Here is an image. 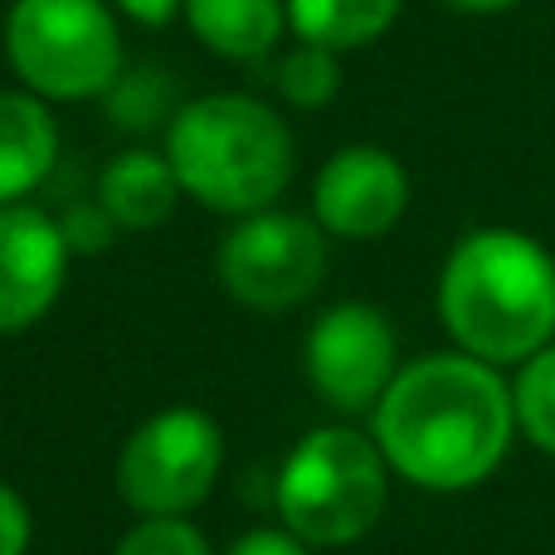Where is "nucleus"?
<instances>
[{"label": "nucleus", "mask_w": 555, "mask_h": 555, "mask_svg": "<svg viewBox=\"0 0 555 555\" xmlns=\"http://www.w3.org/2000/svg\"><path fill=\"white\" fill-rule=\"evenodd\" d=\"M68 240L35 205H0V336L29 332L59 302L68 278Z\"/></svg>", "instance_id": "9d476101"}, {"label": "nucleus", "mask_w": 555, "mask_h": 555, "mask_svg": "<svg viewBox=\"0 0 555 555\" xmlns=\"http://www.w3.org/2000/svg\"><path fill=\"white\" fill-rule=\"evenodd\" d=\"M224 293L259 312H287L307 302L326 278V230L293 210L240 215L215 254Z\"/></svg>", "instance_id": "0eeeda50"}, {"label": "nucleus", "mask_w": 555, "mask_h": 555, "mask_svg": "<svg viewBox=\"0 0 555 555\" xmlns=\"http://www.w3.org/2000/svg\"><path fill=\"white\" fill-rule=\"evenodd\" d=\"M59 162V127L44 98L0 93V205H20L49 181Z\"/></svg>", "instance_id": "f8f14e48"}, {"label": "nucleus", "mask_w": 555, "mask_h": 555, "mask_svg": "<svg viewBox=\"0 0 555 555\" xmlns=\"http://www.w3.org/2000/svg\"><path fill=\"white\" fill-rule=\"evenodd\" d=\"M166 156L191 201L220 215L269 210L293 181V132L269 103L244 93H210L176 107Z\"/></svg>", "instance_id": "7ed1b4c3"}, {"label": "nucleus", "mask_w": 555, "mask_h": 555, "mask_svg": "<svg viewBox=\"0 0 555 555\" xmlns=\"http://www.w3.org/2000/svg\"><path fill=\"white\" fill-rule=\"evenodd\" d=\"M5 54L35 98H103L122 74V35L107 0H15L5 15Z\"/></svg>", "instance_id": "39448f33"}, {"label": "nucleus", "mask_w": 555, "mask_h": 555, "mask_svg": "<svg viewBox=\"0 0 555 555\" xmlns=\"http://www.w3.org/2000/svg\"><path fill=\"white\" fill-rule=\"evenodd\" d=\"M410 210V176L380 146H341L312 181V220L341 240H380Z\"/></svg>", "instance_id": "1a4fd4ad"}, {"label": "nucleus", "mask_w": 555, "mask_h": 555, "mask_svg": "<svg viewBox=\"0 0 555 555\" xmlns=\"http://www.w3.org/2000/svg\"><path fill=\"white\" fill-rule=\"evenodd\" d=\"M302 371L317 400H326L336 414L375 410L400 371L390 317L371 302L326 307L302 341Z\"/></svg>", "instance_id": "6e6552de"}, {"label": "nucleus", "mask_w": 555, "mask_h": 555, "mask_svg": "<svg viewBox=\"0 0 555 555\" xmlns=\"http://www.w3.org/2000/svg\"><path fill=\"white\" fill-rule=\"evenodd\" d=\"M283 527L307 546H351L390 502V463L380 443L346 424H322L302 434L273 482Z\"/></svg>", "instance_id": "20e7f679"}, {"label": "nucleus", "mask_w": 555, "mask_h": 555, "mask_svg": "<svg viewBox=\"0 0 555 555\" xmlns=\"http://www.w3.org/2000/svg\"><path fill=\"white\" fill-rule=\"evenodd\" d=\"M107 117L127 132H146L166 113H176V83L166 68H122L107 88Z\"/></svg>", "instance_id": "dca6fc26"}, {"label": "nucleus", "mask_w": 555, "mask_h": 555, "mask_svg": "<svg viewBox=\"0 0 555 555\" xmlns=\"http://www.w3.org/2000/svg\"><path fill=\"white\" fill-rule=\"evenodd\" d=\"M185 20L195 39L220 59L259 64L283 39L287 0H185Z\"/></svg>", "instance_id": "ddd939ff"}, {"label": "nucleus", "mask_w": 555, "mask_h": 555, "mask_svg": "<svg viewBox=\"0 0 555 555\" xmlns=\"http://www.w3.org/2000/svg\"><path fill=\"white\" fill-rule=\"evenodd\" d=\"M512 410H517V429L555 459V341L521 361L517 385H512Z\"/></svg>", "instance_id": "2eb2a0df"}, {"label": "nucleus", "mask_w": 555, "mask_h": 555, "mask_svg": "<svg viewBox=\"0 0 555 555\" xmlns=\"http://www.w3.org/2000/svg\"><path fill=\"white\" fill-rule=\"evenodd\" d=\"M224 429L195 404H171L132 429L117 453V488L137 517H185L215 492Z\"/></svg>", "instance_id": "423d86ee"}, {"label": "nucleus", "mask_w": 555, "mask_h": 555, "mask_svg": "<svg viewBox=\"0 0 555 555\" xmlns=\"http://www.w3.org/2000/svg\"><path fill=\"white\" fill-rule=\"evenodd\" d=\"M517 410L498 365L439 351L400 365L371 410V439L390 473L424 492H468L507 459Z\"/></svg>", "instance_id": "f257e3e1"}, {"label": "nucleus", "mask_w": 555, "mask_h": 555, "mask_svg": "<svg viewBox=\"0 0 555 555\" xmlns=\"http://www.w3.org/2000/svg\"><path fill=\"white\" fill-rule=\"evenodd\" d=\"M273 88L287 98L293 107H326L341 88V64H336V49H322V44H297L287 49L283 59L273 64Z\"/></svg>", "instance_id": "f3484780"}, {"label": "nucleus", "mask_w": 555, "mask_h": 555, "mask_svg": "<svg viewBox=\"0 0 555 555\" xmlns=\"http://www.w3.org/2000/svg\"><path fill=\"white\" fill-rule=\"evenodd\" d=\"M439 317L459 351L521 365L555 341V259L521 230H473L439 273Z\"/></svg>", "instance_id": "f03ea898"}, {"label": "nucleus", "mask_w": 555, "mask_h": 555, "mask_svg": "<svg viewBox=\"0 0 555 555\" xmlns=\"http://www.w3.org/2000/svg\"><path fill=\"white\" fill-rule=\"evenodd\" d=\"M113 555H215L210 541L201 537V527H191L185 517H142Z\"/></svg>", "instance_id": "a211bd4d"}, {"label": "nucleus", "mask_w": 555, "mask_h": 555, "mask_svg": "<svg viewBox=\"0 0 555 555\" xmlns=\"http://www.w3.org/2000/svg\"><path fill=\"white\" fill-rule=\"evenodd\" d=\"M443 5L463 10V15H498V10H512L517 0H443Z\"/></svg>", "instance_id": "4be33fe9"}, {"label": "nucleus", "mask_w": 555, "mask_h": 555, "mask_svg": "<svg viewBox=\"0 0 555 555\" xmlns=\"http://www.w3.org/2000/svg\"><path fill=\"white\" fill-rule=\"evenodd\" d=\"M400 5L404 0H287V25L307 44L346 54V49L375 44L395 25Z\"/></svg>", "instance_id": "4468645a"}, {"label": "nucleus", "mask_w": 555, "mask_h": 555, "mask_svg": "<svg viewBox=\"0 0 555 555\" xmlns=\"http://www.w3.org/2000/svg\"><path fill=\"white\" fill-rule=\"evenodd\" d=\"M35 541V517L29 502L20 498L10 482H0V555H25Z\"/></svg>", "instance_id": "6ab92c4d"}, {"label": "nucleus", "mask_w": 555, "mask_h": 555, "mask_svg": "<svg viewBox=\"0 0 555 555\" xmlns=\"http://www.w3.org/2000/svg\"><path fill=\"white\" fill-rule=\"evenodd\" d=\"M122 15H132L137 25H166L185 10V0H113Z\"/></svg>", "instance_id": "412c9836"}, {"label": "nucleus", "mask_w": 555, "mask_h": 555, "mask_svg": "<svg viewBox=\"0 0 555 555\" xmlns=\"http://www.w3.org/2000/svg\"><path fill=\"white\" fill-rule=\"evenodd\" d=\"M181 195L185 191L176 181L171 156L146 152V146L113 156L103 166V176H98V205L122 230H156V224H166Z\"/></svg>", "instance_id": "9b49d317"}, {"label": "nucleus", "mask_w": 555, "mask_h": 555, "mask_svg": "<svg viewBox=\"0 0 555 555\" xmlns=\"http://www.w3.org/2000/svg\"><path fill=\"white\" fill-rule=\"evenodd\" d=\"M224 555H312V546H307V541H297L287 527L283 531L263 527V531H244V537L234 541Z\"/></svg>", "instance_id": "aec40b11"}]
</instances>
